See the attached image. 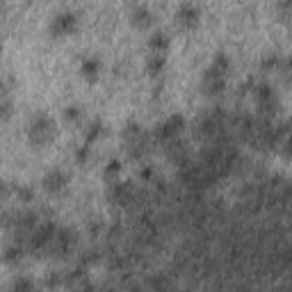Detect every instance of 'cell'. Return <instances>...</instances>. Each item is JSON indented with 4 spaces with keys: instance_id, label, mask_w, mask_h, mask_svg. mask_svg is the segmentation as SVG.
<instances>
[{
    "instance_id": "1",
    "label": "cell",
    "mask_w": 292,
    "mask_h": 292,
    "mask_svg": "<svg viewBox=\"0 0 292 292\" xmlns=\"http://www.w3.org/2000/svg\"><path fill=\"white\" fill-rule=\"evenodd\" d=\"M75 25V18L71 14H64L60 16V18H55V23H52V30H55V34H67V32L73 30Z\"/></svg>"
},
{
    "instance_id": "2",
    "label": "cell",
    "mask_w": 292,
    "mask_h": 292,
    "mask_svg": "<svg viewBox=\"0 0 292 292\" xmlns=\"http://www.w3.org/2000/svg\"><path fill=\"white\" fill-rule=\"evenodd\" d=\"M96 71H98V62L96 60H87V62H85V67H83L85 75H94Z\"/></svg>"
}]
</instances>
